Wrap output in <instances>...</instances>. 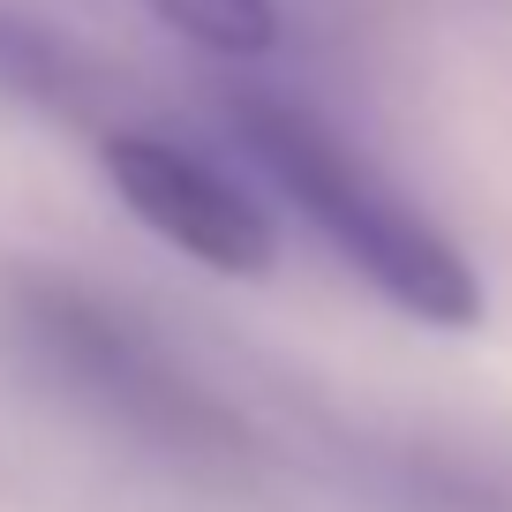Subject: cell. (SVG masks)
Masks as SVG:
<instances>
[{"mask_svg": "<svg viewBox=\"0 0 512 512\" xmlns=\"http://www.w3.org/2000/svg\"><path fill=\"white\" fill-rule=\"evenodd\" d=\"M23 309H31L38 347H46L76 384H91L98 400H113L128 422L166 430V437H196V430H211V422H219V415L189 392V384H181L174 369L144 347V339L128 332L121 317H106L98 302L61 294V287H31V302H23Z\"/></svg>", "mask_w": 512, "mask_h": 512, "instance_id": "3957f363", "label": "cell"}, {"mask_svg": "<svg viewBox=\"0 0 512 512\" xmlns=\"http://www.w3.org/2000/svg\"><path fill=\"white\" fill-rule=\"evenodd\" d=\"M0 83L38 98V106H83V76L68 61V46L23 16H0Z\"/></svg>", "mask_w": 512, "mask_h": 512, "instance_id": "5b68a950", "label": "cell"}, {"mask_svg": "<svg viewBox=\"0 0 512 512\" xmlns=\"http://www.w3.org/2000/svg\"><path fill=\"white\" fill-rule=\"evenodd\" d=\"M226 121L241 128L249 159L279 181V196H294V211L384 302H400L422 324H475L482 317V287L460 264V249L415 204H400L384 189L332 128H317L302 106H279V98H234Z\"/></svg>", "mask_w": 512, "mask_h": 512, "instance_id": "6da1fadb", "label": "cell"}, {"mask_svg": "<svg viewBox=\"0 0 512 512\" xmlns=\"http://www.w3.org/2000/svg\"><path fill=\"white\" fill-rule=\"evenodd\" d=\"M151 16L174 38L204 53H226V61H256V53L279 46V8L272 0H144Z\"/></svg>", "mask_w": 512, "mask_h": 512, "instance_id": "277c9868", "label": "cell"}, {"mask_svg": "<svg viewBox=\"0 0 512 512\" xmlns=\"http://www.w3.org/2000/svg\"><path fill=\"white\" fill-rule=\"evenodd\" d=\"M98 166H106L113 196L159 241H174L181 256H196L211 272H241V279L272 272V256H279L272 219L241 189H226L204 159H189L181 144H166V136H106Z\"/></svg>", "mask_w": 512, "mask_h": 512, "instance_id": "7a4b0ae2", "label": "cell"}]
</instances>
